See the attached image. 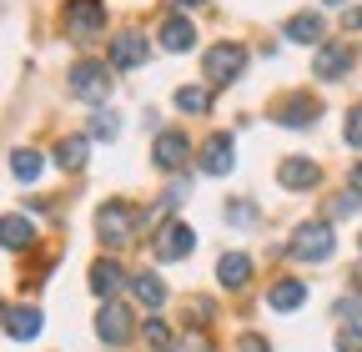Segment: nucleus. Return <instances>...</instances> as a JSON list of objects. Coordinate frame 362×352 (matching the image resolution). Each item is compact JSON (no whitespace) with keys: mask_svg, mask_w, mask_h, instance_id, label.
<instances>
[{"mask_svg":"<svg viewBox=\"0 0 362 352\" xmlns=\"http://www.w3.org/2000/svg\"><path fill=\"white\" fill-rule=\"evenodd\" d=\"M116 126H121V121H116L111 111H101L96 121H90V136H96V141H111V136H116Z\"/></svg>","mask_w":362,"mask_h":352,"instance_id":"26","label":"nucleus"},{"mask_svg":"<svg viewBox=\"0 0 362 352\" xmlns=\"http://www.w3.org/2000/svg\"><path fill=\"white\" fill-rule=\"evenodd\" d=\"M40 166H45V161H40V151H35V146H16V151H11V171H16V182H35Z\"/></svg>","mask_w":362,"mask_h":352,"instance_id":"21","label":"nucleus"},{"mask_svg":"<svg viewBox=\"0 0 362 352\" xmlns=\"http://www.w3.org/2000/svg\"><path fill=\"white\" fill-rule=\"evenodd\" d=\"M347 66H352V51H347V46H322V51H317V61H312L317 81H337V76H347Z\"/></svg>","mask_w":362,"mask_h":352,"instance_id":"15","label":"nucleus"},{"mask_svg":"<svg viewBox=\"0 0 362 352\" xmlns=\"http://www.w3.org/2000/svg\"><path fill=\"white\" fill-rule=\"evenodd\" d=\"M136 227H141V211H136L131 201H106V206L96 211V232H101V242H106V247L131 242V237H136Z\"/></svg>","mask_w":362,"mask_h":352,"instance_id":"1","label":"nucleus"},{"mask_svg":"<svg viewBox=\"0 0 362 352\" xmlns=\"http://www.w3.org/2000/svg\"><path fill=\"white\" fill-rule=\"evenodd\" d=\"M272 121H282V126H312L317 116H322V101H312V96H287L267 111Z\"/></svg>","mask_w":362,"mask_h":352,"instance_id":"8","label":"nucleus"},{"mask_svg":"<svg viewBox=\"0 0 362 352\" xmlns=\"http://www.w3.org/2000/svg\"><path fill=\"white\" fill-rule=\"evenodd\" d=\"M121 282H126V277H121V267H116L111 257H101L96 267H90V287H96V297H106V302L121 292Z\"/></svg>","mask_w":362,"mask_h":352,"instance_id":"17","label":"nucleus"},{"mask_svg":"<svg viewBox=\"0 0 362 352\" xmlns=\"http://www.w3.org/2000/svg\"><path fill=\"white\" fill-rule=\"evenodd\" d=\"M327 6H337V0H327Z\"/></svg>","mask_w":362,"mask_h":352,"instance_id":"36","label":"nucleus"},{"mask_svg":"<svg viewBox=\"0 0 362 352\" xmlns=\"http://www.w3.org/2000/svg\"><path fill=\"white\" fill-rule=\"evenodd\" d=\"M277 176H282V187H287V192H307V187H317V161L287 156V161L277 166Z\"/></svg>","mask_w":362,"mask_h":352,"instance_id":"14","label":"nucleus"},{"mask_svg":"<svg viewBox=\"0 0 362 352\" xmlns=\"http://www.w3.org/2000/svg\"><path fill=\"white\" fill-rule=\"evenodd\" d=\"M66 30L76 40L106 30V6H101V0H66Z\"/></svg>","mask_w":362,"mask_h":352,"instance_id":"6","label":"nucleus"},{"mask_svg":"<svg viewBox=\"0 0 362 352\" xmlns=\"http://www.w3.org/2000/svg\"><path fill=\"white\" fill-rule=\"evenodd\" d=\"M342 20H347V30H362V6H357V11H347Z\"/></svg>","mask_w":362,"mask_h":352,"instance_id":"32","label":"nucleus"},{"mask_svg":"<svg viewBox=\"0 0 362 352\" xmlns=\"http://www.w3.org/2000/svg\"><path fill=\"white\" fill-rule=\"evenodd\" d=\"M146 342L166 352V347H171V332H166V322H146Z\"/></svg>","mask_w":362,"mask_h":352,"instance_id":"28","label":"nucleus"},{"mask_svg":"<svg viewBox=\"0 0 362 352\" xmlns=\"http://www.w3.org/2000/svg\"><path fill=\"white\" fill-rule=\"evenodd\" d=\"M30 242H35V227L25 222V216H0V247L21 252V247H30Z\"/></svg>","mask_w":362,"mask_h":352,"instance_id":"18","label":"nucleus"},{"mask_svg":"<svg viewBox=\"0 0 362 352\" xmlns=\"http://www.w3.org/2000/svg\"><path fill=\"white\" fill-rule=\"evenodd\" d=\"M332 247H337V237H332V222H302L297 232H292V257L297 262H327L332 257Z\"/></svg>","mask_w":362,"mask_h":352,"instance_id":"2","label":"nucleus"},{"mask_svg":"<svg viewBox=\"0 0 362 352\" xmlns=\"http://www.w3.org/2000/svg\"><path fill=\"white\" fill-rule=\"evenodd\" d=\"M352 206H362V192L352 187V192H342L337 201H332V216H342V211H352Z\"/></svg>","mask_w":362,"mask_h":352,"instance_id":"29","label":"nucleus"},{"mask_svg":"<svg viewBox=\"0 0 362 352\" xmlns=\"http://www.w3.org/2000/svg\"><path fill=\"white\" fill-rule=\"evenodd\" d=\"M111 61H116L121 71L141 66V61H146V35H141V30H121V35H111Z\"/></svg>","mask_w":362,"mask_h":352,"instance_id":"11","label":"nucleus"},{"mask_svg":"<svg viewBox=\"0 0 362 352\" xmlns=\"http://www.w3.org/2000/svg\"><path fill=\"white\" fill-rule=\"evenodd\" d=\"M187 156H192V141L181 136V131H161V136H156V146H151V161H156L161 171L187 166Z\"/></svg>","mask_w":362,"mask_h":352,"instance_id":"9","label":"nucleus"},{"mask_svg":"<svg viewBox=\"0 0 362 352\" xmlns=\"http://www.w3.org/2000/svg\"><path fill=\"white\" fill-rule=\"evenodd\" d=\"M216 282H221V287H247V282H252V257H247V252H226V257L216 262Z\"/></svg>","mask_w":362,"mask_h":352,"instance_id":"13","label":"nucleus"},{"mask_svg":"<svg viewBox=\"0 0 362 352\" xmlns=\"http://www.w3.org/2000/svg\"><path fill=\"white\" fill-rule=\"evenodd\" d=\"M242 352H272V347H267L257 332H247V337H242Z\"/></svg>","mask_w":362,"mask_h":352,"instance_id":"31","label":"nucleus"},{"mask_svg":"<svg viewBox=\"0 0 362 352\" xmlns=\"http://www.w3.org/2000/svg\"><path fill=\"white\" fill-rule=\"evenodd\" d=\"M192 247H197V232L181 222V216L161 222V232H156V257H161V262H187Z\"/></svg>","mask_w":362,"mask_h":352,"instance_id":"5","label":"nucleus"},{"mask_svg":"<svg viewBox=\"0 0 362 352\" xmlns=\"http://www.w3.org/2000/svg\"><path fill=\"white\" fill-rule=\"evenodd\" d=\"M131 292L141 297L146 307H161V302H166V287H161V277H156V272H141V277L131 282Z\"/></svg>","mask_w":362,"mask_h":352,"instance_id":"24","label":"nucleus"},{"mask_svg":"<svg viewBox=\"0 0 362 352\" xmlns=\"http://www.w3.org/2000/svg\"><path fill=\"white\" fill-rule=\"evenodd\" d=\"M226 222H232V227H252V201H226Z\"/></svg>","mask_w":362,"mask_h":352,"instance_id":"27","label":"nucleus"},{"mask_svg":"<svg viewBox=\"0 0 362 352\" xmlns=\"http://www.w3.org/2000/svg\"><path fill=\"white\" fill-rule=\"evenodd\" d=\"M96 332H101V342L121 347V342H131L136 322H131V312H126L121 302H101V312H96Z\"/></svg>","mask_w":362,"mask_h":352,"instance_id":"7","label":"nucleus"},{"mask_svg":"<svg viewBox=\"0 0 362 352\" xmlns=\"http://www.w3.org/2000/svg\"><path fill=\"white\" fill-rule=\"evenodd\" d=\"M352 187H357V192H362V161H357V166H352Z\"/></svg>","mask_w":362,"mask_h":352,"instance_id":"33","label":"nucleus"},{"mask_svg":"<svg viewBox=\"0 0 362 352\" xmlns=\"http://www.w3.org/2000/svg\"><path fill=\"white\" fill-rule=\"evenodd\" d=\"M181 6H202V0H181Z\"/></svg>","mask_w":362,"mask_h":352,"instance_id":"34","label":"nucleus"},{"mask_svg":"<svg viewBox=\"0 0 362 352\" xmlns=\"http://www.w3.org/2000/svg\"><path fill=\"white\" fill-rule=\"evenodd\" d=\"M232 166H237L232 136H226V131H216V136H206V146H202V171H206V176H226Z\"/></svg>","mask_w":362,"mask_h":352,"instance_id":"10","label":"nucleus"},{"mask_svg":"<svg viewBox=\"0 0 362 352\" xmlns=\"http://www.w3.org/2000/svg\"><path fill=\"white\" fill-rule=\"evenodd\" d=\"M302 297H307V287H302V282H277V287L267 292V302L277 307V312H292V307H302Z\"/></svg>","mask_w":362,"mask_h":352,"instance_id":"23","label":"nucleus"},{"mask_svg":"<svg viewBox=\"0 0 362 352\" xmlns=\"http://www.w3.org/2000/svg\"><path fill=\"white\" fill-rule=\"evenodd\" d=\"M342 136H347V146H362V106H352V111H347Z\"/></svg>","mask_w":362,"mask_h":352,"instance_id":"25","label":"nucleus"},{"mask_svg":"<svg viewBox=\"0 0 362 352\" xmlns=\"http://www.w3.org/2000/svg\"><path fill=\"white\" fill-rule=\"evenodd\" d=\"M71 96L101 106V101L111 96V71H106L101 61H76V66H71Z\"/></svg>","mask_w":362,"mask_h":352,"instance_id":"4","label":"nucleus"},{"mask_svg":"<svg viewBox=\"0 0 362 352\" xmlns=\"http://www.w3.org/2000/svg\"><path fill=\"white\" fill-rule=\"evenodd\" d=\"M161 46L176 51V56H181V51H192V46H197V25H192L187 16H171V20L161 25Z\"/></svg>","mask_w":362,"mask_h":352,"instance_id":"16","label":"nucleus"},{"mask_svg":"<svg viewBox=\"0 0 362 352\" xmlns=\"http://www.w3.org/2000/svg\"><path fill=\"white\" fill-rule=\"evenodd\" d=\"M337 352H362V327H347L337 337Z\"/></svg>","mask_w":362,"mask_h":352,"instance_id":"30","label":"nucleus"},{"mask_svg":"<svg viewBox=\"0 0 362 352\" xmlns=\"http://www.w3.org/2000/svg\"><path fill=\"white\" fill-rule=\"evenodd\" d=\"M176 111L206 116V111H211V91H206V86H181V91H176Z\"/></svg>","mask_w":362,"mask_h":352,"instance_id":"22","label":"nucleus"},{"mask_svg":"<svg viewBox=\"0 0 362 352\" xmlns=\"http://www.w3.org/2000/svg\"><path fill=\"white\" fill-rule=\"evenodd\" d=\"M0 317H6V307H0Z\"/></svg>","mask_w":362,"mask_h":352,"instance_id":"35","label":"nucleus"},{"mask_svg":"<svg viewBox=\"0 0 362 352\" xmlns=\"http://www.w3.org/2000/svg\"><path fill=\"white\" fill-rule=\"evenodd\" d=\"M202 66H206V81H211V86H232V81L247 71V46L221 40V46H211V51L202 56Z\"/></svg>","mask_w":362,"mask_h":352,"instance_id":"3","label":"nucleus"},{"mask_svg":"<svg viewBox=\"0 0 362 352\" xmlns=\"http://www.w3.org/2000/svg\"><path fill=\"white\" fill-rule=\"evenodd\" d=\"M0 322H6V332L16 337V342H30L35 332H40V307H6V317H0Z\"/></svg>","mask_w":362,"mask_h":352,"instance_id":"12","label":"nucleus"},{"mask_svg":"<svg viewBox=\"0 0 362 352\" xmlns=\"http://www.w3.org/2000/svg\"><path fill=\"white\" fill-rule=\"evenodd\" d=\"M86 141H90V136H66V141L56 146V166H61V171H81V166H86V151H90Z\"/></svg>","mask_w":362,"mask_h":352,"instance_id":"20","label":"nucleus"},{"mask_svg":"<svg viewBox=\"0 0 362 352\" xmlns=\"http://www.w3.org/2000/svg\"><path fill=\"white\" fill-rule=\"evenodd\" d=\"M287 40H297V46H317V40H322V16H292L287 20Z\"/></svg>","mask_w":362,"mask_h":352,"instance_id":"19","label":"nucleus"}]
</instances>
